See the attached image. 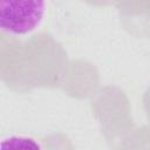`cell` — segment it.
I'll return each mask as SVG.
<instances>
[{
  "label": "cell",
  "instance_id": "obj_1",
  "mask_svg": "<svg viewBox=\"0 0 150 150\" xmlns=\"http://www.w3.org/2000/svg\"><path fill=\"white\" fill-rule=\"evenodd\" d=\"M46 13V0H0V27L21 36L34 32Z\"/></svg>",
  "mask_w": 150,
  "mask_h": 150
},
{
  "label": "cell",
  "instance_id": "obj_2",
  "mask_svg": "<svg viewBox=\"0 0 150 150\" xmlns=\"http://www.w3.org/2000/svg\"><path fill=\"white\" fill-rule=\"evenodd\" d=\"M1 149H13V148H33V149H39L41 145L32 137L23 136V135H12L4 137L1 139L0 144Z\"/></svg>",
  "mask_w": 150,
  "mask_h": 150
}]
</instances>
